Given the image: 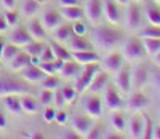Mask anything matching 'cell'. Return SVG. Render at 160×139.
Listing matches in <instances>:
<instances>
[{
	"instance_id": "6da1fadb",
	"label": "cell",
	"mask_w": 160,
	"mask_h": 139,
	"mask_svg": "<svg viewBox=\"0 0 160 139\" xmlns=\"http://www.w3.org/2000/svg\"><path fill=\"white\" fill-rule=\"evenodd\" d=\"M91 38L95 40V43L101 48V50H112L115 48L123 38V32L115 27H109V26H98L93 29L91 32Z\"/></svg>"
},
{
	"instance_id": "7a4b0ae2",
	"label": "cell",
	"mask_w": 160,
	"mask_h": 139,
	"mask_svg": "<svg viewBox=\"0 0 160 139\" xmlns=\"http://www.w3.org/2000/svg\"><path fill=\"white\" fill-rule=\"evenodd\" d=\"M31 91V85L15 74H0V96L7 94H24Z\"/></svg>"
},
{
	"instance_id": "3957f363",
	"label": "cell",
	"mask_w": 160,
	"mask_h": 139,
	"mask_svg": "<svg viewBox=\"0 0 160 139\" xmlns=\"http://www.w3.org/2000/svg\"><path fill=\"white\" fill-rule=\"evenodd\" d=\"M101 71L99 67V62H90V64H83V69L80 71V74L77 75L75 78V90L78 93H83L85 90H88L90 83L93 80V77H95L98 72Z\"/></svg>"
},
{
	"instance_id": "277c9868",
	"label": "cell",
	"mask_w": 160,
	"mask_h": 139,
	"mask_svg": "<svg viewBox=\"0 0 160 139\" xmlns=\"http://www.w3.org/2000/svg\"><path fill=\"white\" fill-rule=\"evenodd\" d=\"M122 54H123L125 59H130V61H138V59L144 58L146 56V50H144V45H142V38L141 37L128 38L123 43Z\"/></svg>"
},
{
	"instance_id": "5b68a950",
	"label": "cell",
	"mask_w": 160,
	"mask_h": 139,
	"mask_svg": "<svg viewBox=\"0 0 160 139\" xmlns=\"http://www.w3.org/2000/svg\"><path fill=\"white\" fill-rule=\"evenodd\" d=\"M104 104L109 110H120L123 109L125 101L122 98L120 91L117 90V87L114 85H108V88L104 90Z\"/></svg>"
},
{
	"instance_id": "8992f818",
	"label": "cell",
	"mask_w": 160,
	"mask_h": 139,
	"mask_svg": "<svg viewBox=\"0 0 160 139\" xmlns=\"http://www.w3.org/2000/svg\"><path fill=\"white\" fill-rule=\"evenodd\" d=\"M142 22V10L138 3H128L125 13V24L130 31H138Z\"/></svg>"
},
{
	"instance_id": "52a82bcc",
	"label": "cell",
	"mask_w": 160,
	"mask_h": 139,
	"mask_svg": "<svg viewBox=\"0 0 160 139\" xmlns=\"http://www.w3.org/2000/svg\"><path fill=\"white\" fill-rule=\"evenodd\" d=\"M149 104H151V99H149V96L146 94L144 91H141V90H135V91H130V93H128L127 106H128L130 110L139 112V110H144Z\"/></svg>"
},
{
	"instance_id": "ba28073f",
	"label": "cell",
	"mask_w": 160,
	"mask_h": 139,
	"mask_svg": "<svg viewBox=\"0 0 160 139\" xmlns=\"http://www.w3.org/2000/svg\"><path fill=\"white\" fill-rule=\"evenodd\" d=\"M115 87L120 93L123 94H128L133 87H131V67L123 64L122 69L118 72H115Z\"/></svg>"
},
{
	"instance_id": "9c48e42d",
	"label": "cell",
	"mask_w": 160,
	"mask_h": 139,
	"mask_svg": "<svg viewBox=\"0 0 160 139\" xmlns=\"http://www.w3.org/2000/svg\"><path fill=\"white\" fill-rule=\"evenodd\" d=\"M71 125L80 136L85 137L87 133L93 128V125H95V118H93L91 115H88V114H78V115L72 117Z\"/></svg>"
},
{
	"instance_id": "30bf717a",
	"label": "cell",
	"mask_w": 160,
	"mask_h": 139,
	"mask_svg": "<svg viewBox=\"0 0 160 139\" xmlns=\"http://www.w3.org/2000/svg\"><path fill=\"white\" fill-rule=\"evenodd\" d=\"M149 77H151V72L146 64L133 67L131 69V87L135 90H141L144 85H148Z\"/></svg>"
},
{
	"instance_id": "8fae6325",
	"label": "cell",
	"mask_w": 160,
	"mask_h": 139,
	"mask_svg": "<svg viewBox=\"0 0 160 139\" xmlns=\"http://www.w3.org/2000/svg\"><path fill=\"white\" fill-rule=\"evenodd\" d=\"M125 64V58L122 51H111L108 56L102 59V67L106 72H111V74H115L118 72L122 66Z\"/></svg>"
},
{
	"instance_id": "7c38bea8",
	"label": "cell",
	"mask_w": 160,
	"mask_h": 139,
	"mask_svg": "<svg viewBox=\"0 0 160 139\" xmlns=\"http://www.w3.org/2000/svg\"><path fill=\"white\" fill-rule=\"evenodd\" d=\"M83 109H85V112L88 115H91L93 118H99L102 115V101H101V98L96 93H93L90 96H85L83 98Z\"/></svg>"
},
{
	"instance_id": "4fadbf2b",
	"label": "cell",
	"mask_w": 160,
	"mask_h": 139,
	"mask_svg": "<svg viewBox=\"0 0 160 139\" xmlns=\"http://www.w3.org/2000/svg\"><path fill=\"white\" fill-rule=\"evenodd\" d=\"M85 16L91 22H98L101 16L104 15V3L102 0H87L85 2Z\"/></svg>"
},
{
	"instance_id": "5bb4252c",
	"label": "cell",
	"mask_w": 160,
	"mask_h": 139,
	"mask_svg": "<svg viewBox=\"0 0 160 139\" xmlns=\"http://www.w3.org/2000/svg\"><path fill=\"white\" fill-rule=\"evenodd\" d=\"M104 3V16L111 24H120L122 21V10L115 0H102Z\"/></svg>"
},
{
	"instance_id": "9a60e30c",
	"label": "cell",
	"mask_w": 160,
	"mask_h": 139,
	"mask_svg": "<svg viewBox=\"0 0 160 139\" xmlns=\"http://www.w3.org/2000/svg\"><path fill=\"white\" fill-rule=\"evenodd\" d=\"M40 21H42V24L45 26V29L47 31H55L58 26L62 24V16H61V13L58 10H45L43 11V15L42 18H40Z\"/></svg>"
},
{
	"instance_id": "2e32d148",
	"label": "cell",
	"mask_w": 160,
	"mask_h": 139,
	"mask_svg": "<svg viewBox=\"0 0 160 139\" xmlns=\"http://www.w3.org/2000/svg\"><path fill=\"white\" fill-rule=\"evenodd\" d=\"M19 74H21V77H22L24 80H28L29 83L42 82V80L47 77V74L42 71V69H40L38 64H29L28 67H24Z\"/></svg>"
},
{
	"instance_id": "e0dca14e",
	"label": "cell",
	"mask_w": 160,
	"mask_h": 139,
	"mask_svg": "<svg viewBox=\"0 0 160 139\" xmlns=\"http://www.w3.org/2000/svg\"><path fill=\"white\" fill-rule=\"evenodd\" d=\"M32 40L34 38H32L29 29H28V27H24V26L16 27V29L10 34V42H11V43H15V45H19V47H26L28 43H31Z\"/></svg>"
},
{
	"instance_id": "ac0fdd59",
	"label": "cell",
	"mask_w": 160,
	"mask_h": 139,
	"mask_svg": "<svg viewBox=\"0 0 160 139\" xmlns=\"http://www.w3.org/2000/svg\"><path fill=\"white\" fill-rule=\"evenodd\" d=\"M108 85H109V72L99 71L95 77H93L88 90H90L91 93H96V94H98V93H101V91H104L106 88H108Z\"/></svg>"
},
{
	"instance_id": "d6986e66",
	"label": "cell",
	"mask_w": 160,
	"mask_h": 139,
	"mask_svg": "<svg viewBox=\"0 0 160 139\" xmlns=\"http://www.w3.org/2000/svg\"><path fill=\"white\" fill-rule=\"evenodd\" d=\"M59 13H61L62 19L71 21V22L78 21V19H82V18L85 16V11H83V8L80 7V5H74V7H61Z\"/></svg>"
},
{
	"instance_id": "ffe728a7",
	"label": "cell",
	"mask_w": 160,
	"mask_h": 139,
	"mask_svg": "<svg viewBox=\"0 0 160 139\" xmlns=\"http://www.w3.org/2000/svg\"><path fill=\"white\" fill-rule=\"evenodd\" d=\"M72 58L80 64H90V62H99V54L95 50H83V51H74L72 53Z\"/></svg>"
},
{
	"instance_id": "44dd1931",
	"label": "cell",
	"mask_w": 160,
	"mask_h": 139,
	"mask_svg": "<svg viewBox=\"0 0 160 139\" xmlns=\"http://www.w3.org/2000/svg\"><path fill=\"white\" fill-rule=\"evenodd\" d=\"M29 64H32V58H31V54L26 53V51H19L16 56L10 61V67H11V71H15V72H21L22 69L28 67Z\"/></svg>"
},
{
	"instance_id": "7402d4cb",
	"label": "cell",
	"mask_w": 160,
	"mask_h": 139,
	"mask_svg": "<svg viewBox=\"0 0 160 139\" xmlns=\"http://www.w3.org/2000/svg\"><path fill=\"white\" fill-rule=\"evenodd\" d=\"M128 131H130V136L131 137H142V131H144V117L139 114V115H133L128 122Z\"/></svg>"
},
{
	"instance_id": "603a6c76",
	"label": "cell",
	"mask_w": 160,
	"mask_h": 139,
	"mask_svg": "<svg viewBox=\"0 0 160 139\" xmlns=\"http://www.w3.org/2000/svg\"><path fill=\"white\" fill-rule=\"evenodd\" d=\"M28 29H29L34 40H47V29H45V26L42 24L40 19L32 18L28 24Z\"/></svg>"
},
{
	"instance_id": "cb8c5ba5",
	"label": "cell",
	"mask_w": 160,
	"mask_h": 139,
	"mask_svg": "<svg viewBox=\"0 0 160 139\" xmlns=\"http://www.w3.org/2000/svg\"><path fill=\"white\" fill-rule=\"evenodd\" d=\"M21 106H22V110L28 114H37L40 110V101L35 99L29 93H24L21 96Z\"/></svg>"
},
{
	"instance_id": "d4e9b609",
	"label": "cell",
	"mask_w": 160,
	"mask_h": 139,
	"mask_svg": "<svg viewBox=\"0 0 160 139\" xmlns=\"http://www.w3.org/2000/svg\"><path fill=\"white\" fill-rule=\"evenodd\" d=\"M80 64L72 58L69 61H64V66L61 69V77L62 78H77V75L80 74Z\"/></svg>"
},
{
	"instance_id": "484cf974",
	"label": "cell",
	"mask_w": 160,
	"mask_h": 139,
	"mask_svg": "<svg viewBox=\"0 0 160 139\" xmlns=\"http://www.w3.org/2000/svg\"><path fill=\"white\" fill-rule=\"evenodd\" d=\"M69 47L72 51H83V50H91V42L85 35H72L69 38Z\"/></svg>"
},
{
	"instance_id": "4316f807",
	"label": "cell",
	"mask_w": 160,
	"mask_h": 139,
	"mask_svg": "<svg viewBox=\"0 0 160 139\" xmlns=\"http://www.w3.org/2000/svg\"><path fill=\"white\" fill-rule=\"evenodd\" d=\"M3 102H5V107L11 114H21L22 112L21 96L19 94H7V96H3Z\"/></svg>"
},
{
	"instance_id": "83f0119b",
	"label": "cell",
	"mask_w": 160,
	"mask_h": 139,
	"mask_svg": "<svg viewBox=\"0 0 160 139\" xmlns=\"http://www.w3.org/2000/svg\"><path fill=\"white\" fill-rule=\"evenodd\" d=\"M45 47H47V43L43 40H32L31 43H28L24 47V51L29 53L32 58H40V54L45 50Z\"/></svg>"
},
{
	"instance_id": "f1b7e54d",
	"label": "cell",
	"mask_w": 160,
	"mask_h": 139,
	"mask_svg": "<svg viewBox=\"0 0 160 139\" xmlns=\"http://www.w3.org/2000/svg\"><path fill=\"white\" fill-rule=\"evenodd\" d=\"M53 32H55V38L59 40V42H69V38L74 35V31H72L71 24H61Z\"/></svg>"
},
{
	"instance_id": "f546056e",
	"label": "cell",
	"mask_w": 160,
	"mask_h": 139,
	"mask_svg": "<svg viewBox=\"0 0 160 139\" xmlns=\"http://www.w3.org/2000/svg\"><path fill=\"white\" fill-rule=\"evenodd\" d=\"M50 47H51L53 53H55V58L62 59V61H69V59H72V53H71L68 48H64L61 43H58V42H51Z\"/></svg>"
},
{
	"instance_id": "4dcf8cb0",
	"label": "cell",
	"mask_w": 160,
	"mask_h": 139,
	"mask_svg": "<svg viewBox=\"0 0 160 139\" xmlns=\"http://www.w3.org/2000/svg\"><path fill=\"white\" fill-rule=\"evenodd\" d=\"M142 45H144V50H146V54L149 56H155V54L160 51V38H142Z\"/></svg>"
},
{
	"instance_id": "1f68e13d",
	"label": "cell",
	"mask_w": 160,
	"mask_h": 139,
	"mask_svg": "<svg viewBox=\"0 0 160 139\" xmlns=\"http://www.w3.org/2000/svg\"><path fill=\"white\" fill-rule=\"evenodd\" d=\"M111 125L114 127L115 131H123L127 128V117L122 112H118V110H114V114L111 117Z\"/></svg>"
},
{
	"instance_id": "d6a6232c",
	"label": "cell",
	"mask_w": 160,
	"mask_h": 139,
	"mask_svg": "<svg viewBox=\"0 0 160 139\" xmlns=\"http://www.w3.org/2000/svg\"><path fill=\"white\" fill-rule=\"evenodd\" d=\"M146 18L154 26H160V7L158 5H148L146 7Z\"/></svg>"
},
{
	"instance_id": "836d02e7",
	"label": "cell",
	"mask_w": 160,
	"mask_h": 139,
	"mask_svg": "<svg viewBox=\"0 0 160 139\" xmlns=\"http://www.w3.org/2000/svg\"><path fill=\"white\" fill-rule=\"evenodd\" d=\"M38 8H40V3L37 0H24L21 5V11L24 16H34L38 11Z\"/></svg>"
},
{
	"instance_id": "e575fe53",
	"label": "cell",
	"mask_w": 160,
	"mask_h": 139,
	"mask_svg": "<svg viewBox=\"0 0 160 139\" xmlns=\"http://www.w3.org/2000/svg\"><path fill=\"white\" fill-rule=\"evenodd\" d=\"M21 51V47L19 45H15V43H11V42H10V43H5V48H3V56H2V59L3 61H11L13 58H15L16 56V54Z\"/></svg>"
},
{
	"instance_id": "d590c367",
	"label": "cell",
	"mask_w": 160,
	"mask_h": 139,
	"mask_svg": "<svg viewBox=\"0 0 160 139\" xmlns=\"http://www.w3.org/2000/svg\"><path fill=\"white\" fill-rule=\"evenodd\" d=\"M139 37L141 38H160V26H148V27H144V29H141L139 32Z\"/></svg>"
},
{
	"instance_id": "8d00e7d4",
	"label": "cell",
	"mask_w": 160,
	"mask_h": 139,
	"mask_svg": "<svg viewBox=\"0 0 160 139\" xmlns=\"http://www.w3.org/2000/svg\"><path fill=\"white\" fill-rule=\"evenodd\" d=\"M59 85H61V78H59V77H56L55 74L47 75V77L42 80V88L56 90V88H59Z\"/></svg>"
},
{
	"instance_id": "74e56055",
	"label": "cell",
	"mask_w": 160,
	"mask_h": 139,
	"mask_svg": "<svg viewBox=\"0 0 160 139\" xmlns=\"http://www.w3.org/2000/svg\"><path fill=\"white\" fill-rule=\"evenodd\" d=\"M53 99H55V90H48V88H43L38 94V101L40 104L43 106H50L53 104Z\"/></svg>"
},
{
	"instance_id": "f35d334b",
	"label": "cell",
	"mask_w": 160,
	"mask_h": 139,
	"mask_svg": "<svg viewBox=\"0 0 160 139\" xmlns=\"http://www.w3.org/2000/svg\"><path fill=\"white\" fill-rule=\"evenodd\" d=\"M61 91H62L64 98H66V102H74V101L77 99L78 91L75 90V87H72V85H64V87L61 88Z\"/></svg>"
},
{
	"instance_id": "ab89813d",
	"label": "cell",
	"mask_w": 160,
	"mask_h": 139,
	"mask_svg": "<svg viewBox=\"0 0 160 139\" xmlns=\"http://www.w3.org/2000/svg\"><path fill=\"white\" fill-rule=\"evenodd\" d=\"M142 117H144V131H142V137H144V139H152V133H154V127H155V125L152 123V120H151L149 115H144V114H142Z\"/></svg>"
},
{
	"instance_id": "60d3db41",
	"label": "cell",
	"mask_w": 160,
	"mask_h": 139,
	"mask_svg": "<svg viewBox=\"0 0 160 139\" xmlns=\"http://www.w3.org/2000/svg\"><path fill=\"white\" fill-rule=\"evenodd\" d=\"M38 66H40V69H42L47 75H51V74H56L58 72L56 71V66H55V59H53V61H40Z\"/></svg>"
},
{
	"instance_id": "b9f144b4",
	"label": "cell",
	"mask_w": 160,
	"mask_h": 139,
	"mask_svg": "<svg viewBox=\"0 0 160 139\" xmlns=\"http://www.w3.org/2000/svg\"><path fill=\"white\" fill-rule=\"evenodd\" d=\"M5 18H7L8 26H16L18 24V19H19V11L15 10V8H10L5 13Z\"/></svg>"
},
{
	"instance_id": "7bdbcfd3",
	"label": "cell",
	"mask_w": 160,
	"mask_h": 139,
	"mask_svg": "<svg viewBox=\"0 0 160 139\" xmlns=\"http://www.w3.org/2000/svg\"><path fill=\"white\" fill-rule=\"evenodd\" d=\"M72 31H74L75 35H85L87 31H88V27H87V24H85L82 19H78V21H74V24H72Z\"/></svg>"
},
{
	"instance_id": "ee69618b",
	"label": "cell",
	"mask_w": 160,
	"mask_h": 139,
	"mask_svg": "<svg viewBox=\"0 0 160 139\" xmlns=\"http://www.w3.org/2000/svg\"><path fill=\"white\" fill-rule=\"evenodd\" d=\"M53 102H55V106H56L58 109H62V107L66 106V98H64L61 88H56V90H55V99H53Z\"/></svg>"
},
{
	"instance_id": "f6af8a7d",
	"label": "cell",
	"mask_w": 160,
	"mask_h": 139,
	"mask_svg": "<svg viewBox=\"0 0 160 139\" xmlns=\"http://www.w3.org/2000/svg\"><path fill=\"white\" fill-rule=\"evenodd\" d=\"M101 136H102V128L99 127V125H93V128L87 133L85 137H88V139H98Z\"/></svg>"
},
{
	"instance_id": "bcb514c9",
	"label": "cell",
	"mask_w": 160,
	"mask_h": 139,
	"mask_svg": "<svg viewBox=\"0 0 160 139\" xmlns=\"http://www.w3.org/2000/svg\"><path fill=\"white\" fill-rule=\"evenodd\" d=\"M38 59H40V61H53V59H56V58H55V53H53V50H51L50 45L45 47V50L42 51V54H40Z\"/></svg>"
},
{
	"instance_id": "7dc6e473",
	"label": "cell",
	"mask_w": 160,
	"mask_h": 139,
	"mask_svg": "<svg viewBox=\"0 0 160 139\" xmlns=\"http://www.w3.org/2000/svg\"><path fill=\"white\" fill-rule=\"evenodd\" d=\"M68 120H69L68 112H64V110H58L56 117H55V122H56L58 125H66V123H68Z\"/></svg>"
},
{
	"instance_id": "c3c4849f",
	"label": "cell",
	"mask_w": 160,
	"mask_h": 139,
	"mask_svg": "<svg viewBox=\"0 0 160 139\" xmlns=\"http://www.w3.org/2000/svg\"><path fill=\"white\" fill-rule=\"evenodd\" d=\"M55 117H56V110L53 109V107H50V106H47V109H45V114H43L45 122H48V123L55 122Z\"/></svg>"
},
{
	"instance_id": "681fc988",
	"label": "cell",
	"mask_w": 160,
	"mask_h": 139,
	"mask_svg": "<svg viewBox=\"0 0 160 139\" xmlns=\"http://www.w3.org/2000/svg\"><path fill=\"white\" fill-rule=\"evenodd\" d=\"M61 137H64V139H77V137H82V136H80L74 128L72 130H68V131H64L62 134H61Z\"/></svg>"
},
{
	"instance_id": "f907efd6",
	"label": "cell",
	"mask_w": 160,
	"mask_h": 139,
	"mask_svg": "<svg viewBox=\"0 0 160 139\" xmlns=\"http://www.w3.org/2000/svg\"><path fill=\"white\" fill-rule=\"evenodd\" d=\"M59 7H74V5H82V0H59Z\"/></svg>"
},
{
	"instance_id": "816d5d0a",
	"label": "cell",
	"mask_w": 160,
	"mask_h": 139,
	"mask_svg": "<svg viewBox=\"0 0 160 139\" xmlns=\"http://www.w3.org/2000/svg\"><path fill=\"white\" fill-rule=\"evenodd\" d=\"M8 120H7V114L3 112V109L0 107V128H7Z\"/></svg>"
},
{
	"instance_id": "f5cc1de1",
	"label": "cell",
	"mask_w": 160,
	"mask_h": 139,
	"mask_svg": "<svg viewBox=\"0 0 160 139\" xmlns=\"http://www.w3.org/2000/svg\"><path fill=\"white\" fill-rule=\"evenodd\" d=\"M7 29H8L7 18H5V15H0V32H5Z\"/></svg>"
},
{
	"instance_id": "db71d44e",
	"label": "cell",
	"mask_w": 160,
	"mask_h": 139,
	"mask_svg": "<svg viewBox=\"0 0 160 139\" xmlns=\"http://www.w3.org/2000/svg\"><path fill=\"white\" fill-rule=\"evenodd\" d=\"M2 5H3L7 10L15 8V7H16V0H2Z\"/></svg>"
},
{
	"instance_id": "11a10c76",
	"label": "cell",
	"mask_w": 160,
	"mask_h": 139,
	"mask_svg": "<svg viewBox=\"0 0 160 139\" xmlns=\"http://www.w3.org/2000/svg\"><path fill=\"white\" fill-rule=\"evenodd\" d=\"M152 77H154V82H155V87L160 90V71H155L152 74Z\"/></svg>"
},
{
	"instance_id": "9f6ffc18",
	"label": "cell",
	"mask_w": 160,
	"mask_h": 139,
	"mask_svg": "<svg viewBox=\"0 0 160 139\" xmlns=\"http://www.w3.org/2000/svg\"><path fill=\"white\" fill-rule=\"evenodd\" d=\"M152 137H154V139H160V127H158V125H155V127H154Z\"/></svg>"
},
{
	"instance_id": "6f0895ef",
	"label": "cell",
	"mask_w": 160,
	"mask_h": 139,
	"mask_svg": "<svg viewBox=\"0 0 160 139\" xmlns=\"http://www.w3.org/2000/svg\"><path fill=\"white\" fill-rule=\"evenodd\" d=\"M5 43H7V40H5V38L0 40V58L3 56V48H5Z\"/></svg>"
},
{
	"instance_id": "680465c9",
	"label": "cell",
	"mask_w": 160,
	"mask_h": 139,
	"mask_svg": "<svg viewBox=\"0 0 160 139\" xmlns=\"http://www.w3.org/2000/svg\"><path fill=\"white\" fill-rule=\"evenodd\" d=\"M154 61H155V64H158L160 66V51L155 54V56H154Z\"/></svg>"
},
{
	"instance_id": "91938a15",
	"label": "cell",
	"mask_w": 160,
	"mask_h": 139,
	"mask_svg": "<svg viewBox=\"0 0 160 139\" xmlns=\"http://www.w3.org/2000/svg\"><path fill=\"white\" fill-rule=\"evenodd\" d=\"M115 2H117L118 5H128V3H130V0H115Z\"/></svg>"
},
{
	"instance_id": "94428289",
	"label": "cell",
	"mask_w": 160,
	"mask_h": 139,
	"mask_svg": "<svg viewBox=\"0 0 160 139\" xmlns=\"http://www.w3.org/2000/svg\"><path fill=\"white\" fill-rule=\"evenodd\" d=\"M37 2H38V3H45V2H47V0H37Z\"/></svg>"
},
{
	"instance_id": "6125c7cd",
	"label": "cell",
	"mask_w": 160,
	"mask_h": 139,
	"mask_svg": "<svg viewBox=\"0 0 160 139\" xmlns=\"http://www.w3.org/2000/svg\"><path fill=\"white\" fill-rule=\"evenodd\" d=\"M0 67H2V58H0Z\"/></svg>"
},
{
	"instance_id": "be15d7a7",
	"label": "cell",
	"mask_w": 160,
	"mask_h": 139,
	"mask_svg": "<svg viewBox=\"0 0 160 139\" xmlns=\"http://www.w3.org/2000/svg\"><path fill=\"white\" fill-rule=\"evenodd\" d=\"M155 2H157V3H158V5H160V0H155Z\"/></svg>"
},
{
	"instance_id": "e7e4bbea",
	"label": "cell",
	"mask_w": 160,
	"mask_h": 139,
	"mask_svg": "<svg viewBox=\"0 0 160 139\" xmlns=\"http://www.w3.org/2000/svg\"><path fill=\"white\" fill-rule=\"evenodd\" d=\"M2 38H3V37H0V40H2Z\"/></svg>"
},
{
	"instance_id": "03108f58",
	"label": "cell",
	"mask_w": 160,
	"mask_h": 139,
	"mask_svg": "<svg viewBox=\"0 0 160 139\" xmlns=\"http://www.w3.org/2000/svg\"><path fill=\"white\" fill-rule=\"evenodd\" d=\"M158 115H160V110H158Z\"/></svg>"
},
{
	"instance_id": "003e7915",
	"label": "cell",
	"mask_w": 160,
	"mask_h": 139,
	"mask_svg": "<svg viewBox=\"0 0 160 139\" xmlns=\"http://www.w3.org/2000/svg\"><path fill=\"white\" fill-rule=\"evenodd\" d=\"M136 2H139V0H136Z\"/></svg>"
}]
</instances>
